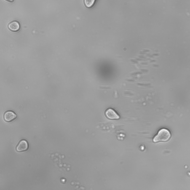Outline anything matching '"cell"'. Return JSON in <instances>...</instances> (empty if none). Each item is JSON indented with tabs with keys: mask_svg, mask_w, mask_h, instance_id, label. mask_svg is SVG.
<instances>
[{
	"mask_svg": "<svg viewBox=\"0 0 190 190\" xmlns=\"http://www.w3.org/2000/svg\"><path fill=\"white\" fill-rule=\"evenodd\" d=\"M8 28L11 31L16 32L20 29V25L18 22L14 21L9 24Z\"/></svg>",
	"mask_w": 190,
	"mask_h": 190,
	"instance_id": "cell-5",
	"label": "cell"
},
{
	"mask_svg": "<svg viewBox=\"0 0 190 190\" xmlns=\"http://www.w3.org/2000/svg\"><path fill=\"white\" fill-rule=\"evenodd\" d=\"M106 115L107 117L110 119L115 120L120 119V116L116 111L111 108H109L106 111Z\"/></svg>",
	"mask_w": 190,
	"mask_h": 190,
	"instance_id": "cell-3",
	"label": "cell"
},
{
	"mask_svg": "<svg viewBox=\"0 0 190 190\" xmlns=\"http://www.w3.org/2000/svg\"><path fill=\"white\" fill-rule=\"evenodd\" d=\"M171 135L168 130L166 129H161L157 135L154 137L153 141L154 142H167L170 138Z\"/></svg>",
	"mask_w": 190,
	"mask_h": 190,
	"instance_id": "cell-1",
	"label": "cell"
},
{
	"mask_svg": "<svg viewBox=\"0 0 190 190\" xmlns=\"http://www.w3.org/2000/svg\"><path fill=\"white\" fill-rule=\"evenodd\" d=\"M29 145L26 140H23L20 142L17 147V151L18 152H23L28 150Z\"/></svg>",
	"mask_w": 190,
	"mask_h": 190,
	"instance_id": "cell-2",
	"label": "cell"
},
{
	"mask_svg": "<svg viewBox=\"0 0 190 190\" xmlns=\"http://www.w3.org/2000/svg\"><path fill=\"white\" fill-rule=\"evenodd\" d=\"M95 1V0H84V2L86 7L90 8L93 5Z\"/></svg>",
	"mask_w": 190,
	"mask_h": 190,
	"instance_id": "cell-6",
	"label": "cell"
},
{
	"mask_svg": "<svg viewBox=\"0 0 190 190\" xmlns=\"http://www.w3.org/2000/svg\"><path fill=\"white\" fill-rule=\"evenodd\" d=\"M17 117V114L15 113L12 111L6 112L4 116L5 120L6 122H12Z\"/></svg>",
	"mask_w": 190,
	"mask_h": 190,
	"instance_id": "cell-4",
	"label": "cell"
},
{
	"mask_svg": "<svg viewBox=\"0 0 190 190\" xmlns=\"http://www.w3.org/2000/svg\"><path fill=\"white\" fill-rule=\"evenodd\" d=\"M6 1L10 2H12L13 1V0H6Z\"/></svg>",
	"mask_w": 190,
	"mask_h": 190,
	"instance_id": "cell-7",
	"label": "cell"
}]
</instances>
